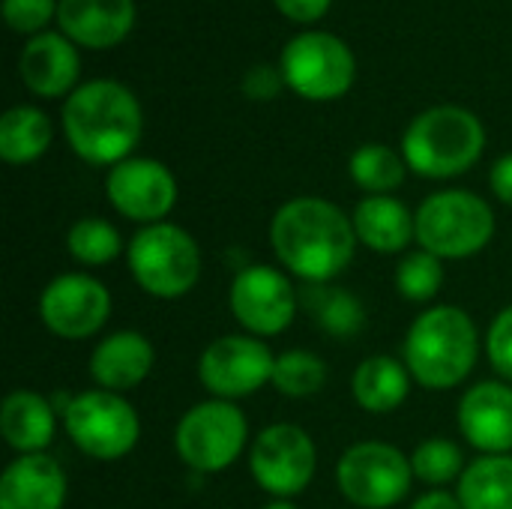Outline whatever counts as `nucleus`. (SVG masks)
<instances>
[{"label": "nucleus", "instance_id": "e433bc0d", "mask_svg": "<svg viewBox=\"0 0 512 509\" xmlns=\"http://www.w3.org/2000/svg\"><path fill=\"white\" fill-rule=\"evenodd\" d=\"M411 509H462V504H459V495H450V492L435 489V492L417 498Z\"/></svg>", "mask_w": 512, "mask_h": 509}, {"label": "nucleus", "instance_id": "ddd939ff", "mask_svg": "<svg viewBox=\"0 0 512 509\" xmlns=\"http://www.w3.org/2000/svg\"><path fill=\"white\" fill-rule=\"evenodd\" d=\"M228 300H231L234 318L252 336L282 333L300 309V297L291 279L282 270L264 267V264H252L240 270L231 282Z\"/></svg>", "mask_w": 512, "mask_h": 509}, {"label": "nucleus", "instance_id": "cd10ccee", "mask_svg": "<svg viewBox=\"0 0 512 509\" xmlns=\"http://www.w3.org/2000/svg\"><path fill=\"white\" fill-rule=\"evenodd\" d=\"M270 384L282 396L306 399V396H315L327 384V366L312 351H285V354L276 357Z\"/></svg>", "mask_w": 512, "mask_h": 509}, {"label": "nucleus", "instance_id": "0eeeda50", "mask_svg": "<svg viewBox=\"0 0 512 509\" xmlns=\"http://www.w3.org/2000/svg\"><path fill=\"white\" fill-rule=\"evenodd\" d=\"M63 426L72 444L99 462L123 459L135 450L141 435V420L135 408L111 390H90L66 402Z\"/></svg>", "mask_w": 512, "mask_h": 509}, {"label": "nucleus", "instance_id": "5701e85b", "mask_svg": "<svg viewBox=\"0 0 512 509\" xmlns=\"http://www.w3.org/2000/svg\"><path fill=\"white\" fill-rule=\"evenodd\" d=\"M411 372L393 360V357H366L351 378V393L357 399V405L369 414H390L396 411L411 390Z\"/></svg>", "mask_w": 512, "mask_h": 509}, {"label": "nucleus", "instance_id": "f8f14e48", "mask_svg": "<svg viewBox=\"0 0 512 509\" xmlns=\"http://www.w3.org/2000/svg\"><path fill=\"white\" fill-rule=\"evenodd\" d=\"M276 357L255 336H222L207 345L198 363L201 384L216 399H243L273 381Z\"/></svg>", "mask_w": 512, "mask_h": 509}, {"label": "nucleus", "instance_id": "9b49d317", "mask_svg": "<svg viewBox=\"0 0 512 509\" xmlns=\"http://www.w3.org/2000/svg\"><path fill=\"white\" fill-rule=\"evenodd\" d=\"M282 78L306 99H336L354 81V54L330 33H303L282 51Z\"/></svg>", "mask_w": 512, "mask_h": 509}, {"label": "nucleus", "instance_id": "393cba45", "mask_svg": "<svg viewBox=\"0 0 512 509\" xmlns=\"http://www.w3.org/2000/svg\"><path fill=\"white\" fill-rule=\"evenodd\" d=\"M462 509H512V459L483 456L459 477Z\"/></svg>", "mask_w": 512, "mask_h": 509}, {"label": "nucleus", "instance_id": "f03ea898", "mask_svg": "<svg viewBox=\"0 0 512 509\" xmlns=\"http://www.w3.org/2000/svg\"><path fill=\"white\" fill-rule=\"evenodd\" d=\"M141 105L117 81H90L63 105L72 150L93 165L123 162L141 138Z\"/></svg>", "mask_w": 512, "mask_h": 509}, {"label": "nucleus", "instance_id": "6e6552de", "mask_svg": "<svg viewBox=\"0 0 512 509\" xmlns=\"http://www.w3.org/2000/svg\"><path fill=\"white\" fill-rule=\"evenodd\" d=\"M246 435L249 423L243 411L225 399H210L183 414V420L177 423L174 444L189 468L201 474H219L240 459Z\"/></svg>", "mask_w": 512, "mask_h": 509}, {"label": "nucleus", "instance_id": "4c0bfd02", "mask_svg": "<svg viewBox=\"0 0 512 509\" xmlns=\"http://www.w3.org/2000/svg\"><path fill=\"white\" fill-rule=\"evenodd\" d=\"M264 509H297V507H291L288 501H273V504H267Z\"/></svg>", "mask_w": 512, "mask_h": 509}, {"label": "nucleus", "instance_id": "412c9836", "mask_svg": "<svg viewBox=\"0 0 512 509\" xmlns=\"http://www.w3.org/2000/svg\"><path fill=\"white\" fill-rule=\"evenodd\" d=\"M351 222H354L357 240L366 249L381 252V255H396V252L408 249L411 237H417L411 210L402 201L390 198V195L363 198L357 204Z\"/></svg>", "mask_w": 512, "mask_h": 509}, {"label": "nucleus", "instance_id": "f257e3e1", "mask_svg": "<svg viewBox=\"0 0 512 509\" xmlns=\"http://www.w3.org/2000/svg\"><path fill=\"white\" fill-rule=\"evenodd\" d=\"M273 252L306 285L333 282L354 258V222L324 198H294L270 225Z\"/></svg>", "mask_w": 512, "mask_h": 509}, {"label": "nucleus", "instance_id": "6ab92c4d", "mask_svg": "<svg viewBox=\"0 0 512 509\" xmlns=\"http://www.w3.org/2000/svg\"><path fill=\"white\" fill-rule=\"evenodd\" d=\"M57 18L75 42L108 48L129 33L135 6L132 0H60Z\"/></svg>", "mask_w": 512, "mask_h": 509}, {"label": "nucleus", "instance_id": "4be33fe9", "mask_svg": "<svg viewBox=\"0 0 512 509\" xmlns=\"http://www.w3.org/2000/svg\"><path fill=\"white\" fill-rule=\"evenodd\" d=\"M0 432L12 450L21 456L42 453L54 438V408L48 399L30 390H15L6 396L0 411Z\"/></svg>", "mask_w": 512, "mask_h": 509}, {"label": "nucleus", "instance_id": "c85d7f7f", "mask_svg": "<svg viewBox=\"0 0 512 509\" xmlns=\"http://www.w3.org/2000/svg\"><path fill=\"white\" fill-rule=\"evenodd\" d=\"M66 249L75 261L99 267V264H111L120 252H123V240L120 231L105 222V219H81L69 228L66 234Z\"/></svg>", "mask_w": 512, "mask_h": 509}, {"label": "nucleus", "instance_id": "a878e982", "mask_svg": "<svg viewBox=\"0 0 512 509\" xmlns=\"http://www.w3.org/2000/svg\"><path fill=\"white\" fill-rule=\"evenodd\" d=\"M51 144V120L30 105L9 108L0 120V156L12 165L39 159Z\"/></svg>", "mask_w": 512, "mask_h": 509}, {"label": "nucleus", "instance_id": "a211bd4d", "mask_svg": "<svg viewBox=\"0 0 512 509\" xmlns=\"http://www.w3.org/2000/svg\"><path fill=\"white\" fill-rule=\"evenodd\" d=\"M156 351L147 336L135 330H120L102 339L90 357V375L102 390L126 393L135 390L153 369Z\"/></svg>", "mask_w": 512, "mask_h": 509}, {"label": "nucleus", "instance_id": "2eb2a0df", "mask_svg": "<svg viewBox=\"0 0 512 509\" xmlns=\"http://www.w3.org/2000/svg\"><path fill=\"white\" fill-rule=\"evenodd\" d=\"M105 192L120 216L144 225L162 222L177 201L174 174L156 159L117 162L105 180Z\"/></svg>", "mask_w": 512, "mask_h": 509}, {"label": "nucleus", "instance_id": "20e7f679", "mask_svg": "<svg viewBox=\"0 0 512 509\" xmlns=\"http://www.w3.org/2000/svg\"><path fill=\"white\" fill-rule=\"evenodd\" d=\"M483 147V123L459 105H438L423 111L402 138L408 168L435 180L465 174L480 159Z\"/></svg>", "mask_w": 512, "mask_h": 509}, {"label": "nucleus", "instance_id": "c756f323", "mask_svg": "<svg viewBox=\"0 0 512 509\" xmlns=\"http://www.w3.org/2000/svg\"><path fill=\"white\" fill-rule=\"evenodd\" d=\"M441 285H444L441 258H435L426 249L405 255L396 267V288L411 303H429L432 297H438Z\"/></svg>", "mask_w": 512, "mask_h": 509}, {"label": "nucleus", "instance_id": "7c9ffc66", "mask_svg": "<svg viewBox=\"0 0 512 509\" xmlns=\"http://www.w3.org/2000/svg\"><path fill=\"white\" fill-rule=\"evenodd\" d=\"M411 468H414L417 480H423L429 486H447V483H453L456 477L465 474V456L453 441L432 438V441H423L414 450Z\"/></svg>", "mask_w": 512, "mask_h": 509}, {"label": "nucleus", "instance_id": "72a5a7b5", "mask_svg": "<svg viewBox=\"0 0 512 509\" xmlns=\"http://www.w3.org/2000/svg\"><path fill=\"white\" fill-rule=\"evenodd\" d=\"M279 87H282V78H279V72L270 69V66H255V69H249V75L243 78V90H246L252 99H270V96L279 93Z\"/></svg>", "mask_w": 512, "mask_h": 509}, {"label": "nucleus", "instance_id": "423d86ee", "mask_svg": "<svg viewBox=\"0 0 512 509\" xmlns=\"http://www.w3.org/2000/svg\"><path fill=\"white\" fill-rule=\"evenodd\" d=\"M129 270L150 297L177 300L189 294L201 276V249L180 225H144L129 243Z\"/></svg>", "mask_w": 512, "mask_h": 509}, {"label": "nucleus", "instance_id": "1a4fd4ad", "mask_svg": "<svg viewBox=\"0 0 512 509\" xmlns=\"http://www.w3.org/2000/svg\"><path fill=\"white\" fill-rule=\"evenodd\" d=\"M342 495L360 509L396 507L414 480L411 459L393 444L363 441L345 450L336 468Z\"/></svg>", "mask_w": 512, "mask_h": 509}, {"label": "nucleus", "instance_id": "4468645a", "mask_svg": "<svg viewBox=\"0 0 512 509\" xmlns=\"http://www.w3.org/2000/svg\"><path fill=\"white\" fill-rule=\"evenodd\" d=\"M111 315V294L84 273H66L45 285L39 297L42 324L60 339H87L102 330Z\"/></svg>", "mask_w": 512, "mask_h": 509}, {"label": "nucleus", "instance_id": "9d476101", "mask_svg": "<svg viewBox=\"0 0 512 509\" xmlns=\"http://www.w3.org/2000/svg\"><path fill=\"white\" fill-rule=\"evenodd\" d=\"M249 468L264 492L276 498H294L312 483L318 468V450L300 426L276 423L255 438Z\"/></svg>", "mask_w": 512, "mask_h": 509}, {"label": "nucleus", "instance_id": "473e14b6", "mask_svg": "<svg viewBox=\"0 0 512 509\" xmlns=\"http://www.w3.org/2000/svg\"><path fill=\"white\" fill-rule=\"evenodd\" d=\"M51 15L54 0H3V18L9 21V27L21 33L39 30L42 24H48Z\"/></svg>", "mask_w": 512, "mask_h": 509}, {"label": "nucleus", "instance_id": "aec40b11", "mask_svg": "<svg viewBox=\"0 0 512 509\" xmlns=\"http://www.w3.org/2000/svg\"><path fill=\"white\" fill-rule=\"evenodd\" d=\"M21 78L39 96H60L78 78V51L63 36L42 33L21 51Z\"/></svg>", "mask_w": 512, "mask_h": 509}, {"label": "nucleus", "instance_id": "39448f33", "mask_svg": "<svg viewBox=\"0 0 512 509\" xmlns=\"http://www.w3.org/2000/svg\"><path fill=\"white\" fill-rule=\"evenodd\" d=\"M417 243L435 258H471L495 234L492 207L465 189H447L426 198L414 216Z\"/></svg>", "mask_w": 512, "mask_h": 509}, {"label": "nucleus", "instance_id": "7ed1b4c3", "mask_svg": "<svg viewBox=\"0 0 512 509\" xmlns=\"http://www.w3.org/2000/svg\"><path fill=\"white\" fill-rule=\"evenodd\" d=\"M477 351V327L459 306H432L411 324L405 339L408 372L426 390H453L462 384L477 363Z\"/></svg>", "mask_w": 512, "mask_h": 509}, {"label": "nucleus", "instance_id": "2f4dec72", "mask_svg": "<svg viewBox=\"0 0 512 509\" xmlns=\"http://www.w3.org/2000/svg\"><path fill=\"white\" fill-rule=\"evenodd\" d=\"M486 351H489V363L492 369L504 378L512 381V306H507L489 327L486 336Z\"/></svg>", "mask_w": 512, "mask_h": 509}, {"label": "nucleus", "instance_id": "c9c22d12", "mask_svg": "<svg viewBox=\"0 0 512 509\" xmlns=\"http://www.w3.org/2000/svg\"><path fill=\"white\" fill-rule=\"evenodd\" d=\"M492 189H495V195L504 204L512 207V153L510 156H501L495 162V168H492Z\"/></svg>", "mask_w": 512, "mask_h": 509}, {"label": "nucleus", "instance_id": "f3484780", "mask_svg": "<svg viewBox=\"0 0 512 509\" xmlns=\"http://www.w3.org/2000/svg\"><path fill=\"white\" fill-rule=\"evenodd\" d=\"M63 501L66 474L45 453L15 459L0 477V509H63Z\"/></svg>", "mask_w": 512, "mask_h": 509}, {"label": "nucleus", "instance_id": "b1692460", "mask_svg": "<svg viewBox=\"0 0 512 509\" xmlns=\"http://www.w3.org/2000/svg\"><path fill=\"white\" fill-rule=\"evenodd\" d=\"M297 297H300V309L327 336L351 339V336H357L366 327V309H363V303L348 288H336L330 282H321V285L300 288Z\"/></svg>", "mask_w": 512, "mask_h": 509}, {"label": "nucleus", "instance_id": "bb28decb", "mask_svg": "<svg viewBox=\"0 0 512 509\" xmlns=\"http://www.w3.org/2000/svg\"><path fill=\"white\" fill-rule=\"evenodd\" d=\"M405 159L399 153H393L384 144H366L351 156V180L372 192V195H387L393 189L402 186L405 180Z\"/></svg>", "mask_w": 512, "mask_h": 509}, {"label": "nucleus", "instance_id": "f704fd0d", "mask_svg": "<svg viewBox=\"0 0 512 509\" xmlns=\"http://www.w3.org/2000/svg\"><path fill=\"white\" fill-rule=\"evenodd\" d=\"M276 6L294 21H315L327 12L330 0H276Z\"/></svg>", "mask_w": 512, "mask_h": 509}, {"label": "nucleus", "instance_id": "dca6fc26", "mask_svg": "<svg viewBox=\"0 0 512 509\" xmlns=\"http://www.w3.org/2000/svg\"><path fill=\"white\" fill-rule=\"evenodd\" d=\"M459 429L468 444L486 456L512 450V387L498 381L471 387L459 402Z\"/></svg>", "mask_w": 512, "mask_h": 509}]
</instances>
